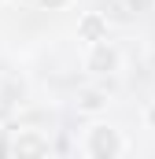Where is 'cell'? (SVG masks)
<instances>
[{
    "mask_svg": "<svg viewBox=\"0 0 155 159\" xmlns=\"http://www.w3.org/2000/svg\"><path fill=\"white\" fill-rule=\"evenodd\" d=\"M85 70L96 74V78L115 74V70H122V52H118L111 41H96V44H89V52H85Z\"/></svg>",
    "mask_w": 155,
    "mask_h": 159,
    "instance_id": "2",
    "label": "cell"
},
{
    "mask_svg": "<svg viewBox=\"0 0 155 159\" xmlns=\"http://www.w3.org/2000/svg\"><path fill=\"white\" fill-rule=\"evenodd\" d=\"M148 122H152V126H155V107H148Z\"/></svg>",
    "mask_w": 155,
    "mask_h": 159,
    "instance_id": "9",
    "label": "cell"
},
{
    "mask_svg": "<svg viewBox=\"0 0 155 159\" xmlns=\"http://www.w3.org/2000/svg\"><path fill=\"white\" fill-rule=\"evenodd\" d=\"M48 152H52V141L33 126H22L19 133H11V156H48Z\"/></svg>",
    "mask_w": 155,
    "mask_h": 159,
    "instance_id": "3",
    "label": "cell"
},
{
    "mask_svg": "<svg viewBox=\"0 0 155 159\" xmlns=\"http://www.w3.org/2000/svg\"><path fill=\"white\" fill-rule=\"evenodd\" d=\"M81 148H85V156H92V159H115V156H122L129 144L122 141V133L111 129V126H89Z\"/></svg>",
    "mask_w": 155,
    "mask_h": 159,
    "instance_id": "1",
    "label": "cell"
},
{
    "mask_svg": "<svg viewBox=\"0 0 155 159\" xmlns=\"http://www.w3.org/2000/svg\"><path fill=\"white\" fill-rule=\"evenodd\" d=\"M126 7L133 15H144V11H155V0H126Z\"/></svg>",
    "mask_w": 155,
    "mask_h": 159,
    "instance_id": "6",
    "label": "cell"
},
{
    "mask_svg": "<svg viewBox=\"0 0 155 159\" xmlns=\"http://www.w3.org/2000/svg\"><path fill=\"white\" fill-rule=\"evenodd\" d=\"M0 156H11V137L0 129Z\"/></svg>",
    "mask_w": 155,
    "mask_h": 159,
    "instance_id": "8",
    "label": "cell"
},
{
    "mask_svg": "<svg viewBox=\"0 0 155 159\" xmlns=\"http://www.w3.org/2000/svg\"><path fill=\"white\" fill-rule=\"evenodd\" d=\"M0 4H4V0H0Z\"/></svg>",
    "mask_w": 155,
    "mask_h": 159,
    "instance_id": "10",
    "label": "cell"
},
{
    "mask_svg": "<svg viewBox=\"0 0 155 159\" xmlns=\"http://www.w3.org/2000/svg\"><path fill=\"white\" fill-rule=\"evenodd\" d=\"M104 107H107V93H104V89H81V93H78V111L100 115Z\"/></svg>",
    "mask_w": 155,
    "mask_h": 159,
    "instance_id": "5",
    "label": "cell"
},
{
    "mask_svg": "<svg viewBox=\"0 0 155 159\" xmlns=\"http://www.w3.org/2000/svg\"><path fill=\"white\" fill-rule=\"evenodd\" d=\"M78 41L85 44H96V41H107V19L100 11H85L78 19Z\"/></svg>",
    "mask_w": 155,
    "mask_h": 159,
    "instance_id": "4",
    "label": "cell"
},
{
    "mask_svg": "<svg viewBox=\"0 0 155 159\" xmlns=\"http://www.w3.org/2000/svg\"><path fill=\"white\" fill-rule=\"evenodd\" d=\"M37 4L44 7V11H63V7H67L70 0H37Z\"/></svg>",
    "mask_w": 155,
    "mask_h": 159,
    "instance_id": "7",
    "label": "cell"
}]
</instances>
